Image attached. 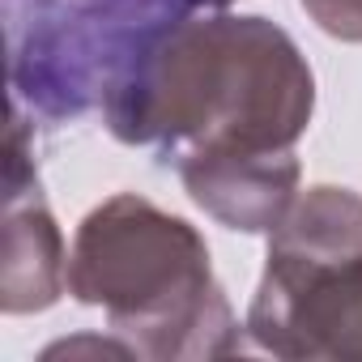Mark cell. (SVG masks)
Segmentation results:
<instances>
[{"mask_svg":"<svg viewBox=\"0 0 362 362\" xmlns=\"http://www.w3.org/2000/svg\"><path fill=\"white\" fill-rule=\"evenodd\" d=\"M192 0H5L13 107L77 119L115 107Z\"/></svg>","mask_w":362,"mask_h":362,"instance_id":"cell-1","label":"cell"}]
</instances>
